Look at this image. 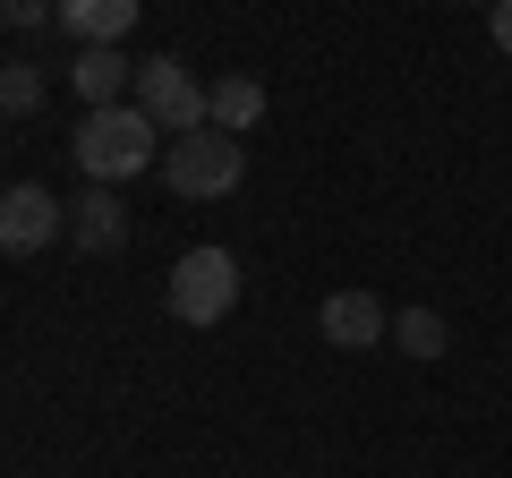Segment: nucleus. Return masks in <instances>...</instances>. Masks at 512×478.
Returning a JSON list of instances; mask_svg holds the SVG:
<instances>
[{"label":"nucleus","instance_id":"nucleus-8","mask_svg":"<svg viewBox=\"0 0 512 478\" xmlns=\"http://www.w3.org/2000/svg\"><path fill=\"white\" fill-rule=\"evenodd\" d=\"M69 239L86 248V257H120V248H128V205L111 197V188L86 180V197L69 205Z\"/></svg>","mask_w":512,"mask_h":478},{"label":"nucleus","instance_id":"nucleus-14","mask_svg":"<svg viewBox=\"0 0 512 478\" xmlns=\"http://www.w3.org/2000/svg\"><path fill=\"white\" fill-rule=\"evenodd\" d=\"M495 52L512 60V0H495Z\"/></svg>","mask_w":512,"mask_h":478},{"label":"nucleus","instance_id":"nucleus-7","mask_svg":"<svg viewBox=\"0 0 512 478\" xmlns=\"http://www.w3.org/2000/svg\"><path fill=\"white\" fill-rule=\"evenodd\" d=\"M69 86H77V103H86V111H103V103H120V94L137 86V60H120V43H77Z\"/></svg>","mask_w":512,"mask_h":478},{"label":"nucleus","instance_id":"nucleus-3","mask_svg":"<svg viewBox=\"0 0 512 478\" xmlns=\"http://www.w3.org/2000/svg\"><path fill=\"white\" fill-rule=\"evenodd\" d=\"M171 316L180 325H222V316L239 308V257L231 248H188L180 265H171Z\"/></svg>","mask_w":512,"mask_h":478},{"label":"nucleus","instance_id":"nucleus-4","mask_svg":"<svg viewBox=\"0 0 512 478\" xmlns=\"http://www.w3.org/2000/svg\"><path fill=\"white\" fill-rule=\"evenodd\" d=\"M137 111H146L163 137H188V129H205V86L180 60H137Z\"/></svg>","mask_w":512,"mask_h":478},{"label":"nucleus","instance_id":"nucleus-1","mask_svg":"<svg viewBox=\"0 0 512 478\" xmlns=\"http://www.w3.org/2000/svg\"><path fill=\"white\" fill-rule=\"evenodd\" d=\"M69 154H77V171H86L94 188L137 180V171L154 163V120L137 103H103V111H86V129L69 137Z\"/></svg>","mask_w":512,"mask_h":478},{"label":"nucleus","instance_id":"nucleus-5","mask_svg":"<svg viewBox=\"0 0 512 478\" xmlns=\"http://www.w3.org/2000/svg\"><path fill=\"white\" fill-rule=\"evenodd\" d=\"M60 231H69V205L52 188H35V180L0 188V257H43Z\"/></svg>","mask_w":512,"mask_h":478},{"label":"nucleus","instance_id":"nucleus-10","mask_svg":"<svg viewBox=\"0 0 512 478\" xmlns=\"http://www.w3.org/2000/svg\"><path fill=\"white\" fill-rule=\"evenodd\" d=\"M205 120H214V129H231V137H248L256 120H265V86H256L248 69L214 77V86H205Z\"/></svg>","mask_w":512,"mask_h":478},{"label":"nucleus","instance_id":"nucleus-16","mask_svg":"<svg viewBox=\"0 0 512 478\" xmlns=\"http://www.w3.org/2000/svg\"><path fill=\"white\" fill-rule=\"evenodd\" d=\"M487 9H495V0H487Z\"/></svg>","mask_w":512,"mask_h":478},{"label":"nucleus","instance_id":"nucleus-13","mask_svg":"<svg viewBox=\"0 0 512 478\" xmlns=\"http://www.w3.org/2000/svg\"><path fill=\"white\" fill-rule=\"evenodd\" d=\"M52 9H60V0H0V18H9V26H52Z\"/></svg>","mask_w":512,"mask_h":478},{"label":"nucleus","instance_id":"nucleus-6","mask_svg":"<svg viewBox=\"0 0 512 478\" xmlns=\"http://www.w3.org/2000/svg\"><path fill=\"white\" fill-rule=\"evenodd\" d=\"M316 333H325L333 350H376L384 333H393V316H384L376 291H333L325 308H316Z\"/></svg>","mask_w":512,"mask_h":478},{"label":"nucleus","instance_id":"nucleus-12","mask_svg":"<svg viewBox=\"0 0 512 478\" xmlns=\"http://www.w3.org/2000/svg\"><path fill=\"white\" fill-rule=\"evenodd\" d=\"M35 103H43V77L26 69V60H0V111H9V120H26Z\"/></svg>","mask_w":512,"mask_h":478},{"label":"nucleus","instance_id":"nucleus-9","mask_svg":"<svg viewBox=\"0 0 512 478\" xmlns=\"http://www.w3.org/2000/svg\"><path fill=\"white\" fill-rule=\"evenodd\" d=\"M137 9H146V0H60L52 26H69L77 43H120L128 26H137Z\"/></svg>","mask_w":512,"mask_h":478},{"label":"nucleus","instance_id":"nucleus-11","mask_svg":"<svg viewBox=\"0 0 512 478\" xmlns=\"http://www.w3.org/2000/svg\"><path fill=\"white\" fill-rule=\"evenodd\" d=\"M393 342H402L410 359H444V350H453V325H444L436 308H402L393 316Z\"/></svg>","mask_w":512,"mask_h":478},{"label":"nucleus","instance_id":"nucleus-15","mask_svg":"<svg viewBox=\"0 0 512 478\" xmlns=\"http://www.w3.org/2000/svg\"><path fill=\"white\" fill-rule=\"evenodd\" d=\"M0 26H9V18H0Z\"/></svg>","mask_w":512,"mask_h":478},{"label":"nucleus","instance_id":"nucleus-2","mask_svg":"<svg viewBox=\"0 0 512 478\" xmlns=\"http://www.w3.org/2000/svg\"><path fill=\"white\" fill-rule=\"evenodd\" d=\"M239 180H248V146H239L231 129H214V120L163 146V188H171V197H188V205H214V197H231Z\"/></svg>","mask_w":512,"mask_h":478}]
</instances>
